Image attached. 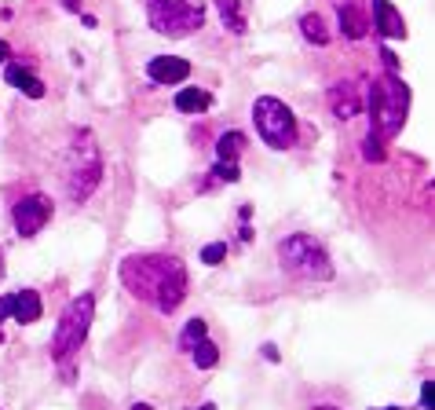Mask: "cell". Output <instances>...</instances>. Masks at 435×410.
Segmentation results:
<instances>
[{"label": "cell", "mask_w": 435, "mask_h": 410, "mask_svg": "<svg viewBox=\"0 0 435 410\" xmlns=\"http://www.w3.org/2000/svg\"><path fill=\"white\" fill-rule=\"evenodd\" d=\"M362 147H366V150H362V154H366V161H384V143H380V136H377V132H369Z\"/></svg>", "instance_id": "cell-21"}, {"label": "cell", "mask_w": 435, "mask_h": 410, "mask_svg": "<svg viewBox=\"0 0 435 410\" xmlns=\"http://www.w3.org/2000/svg\"><path fill=\"white\" fill-rule=\"evenodd\" d=\"M4 308H8V315L15 319V323H37L41 319V297H37L33 289H22V293H8L4 297Z\"/></svg>", "instance_id": "cell-11"}, {"label": "cell", "mask_w": 435, "mask_h": 410, "mask_svg": "<svg viewBox=\"0 0 435 410\" xmlns=\"http://www.w3.org/2000/svg\"><path fill=\"white\" fill-rule=\"evenodd\" d=\"M373 22H377V30L384 37H406V22L388 0H373Z\"/></svg>", "instance_id": "cell-12"}, {"label": "cell", "mask_w": 435, "mask_h": 410, "mask_svg": "<svg viewBox=\"0 0 435 410\" xmlns=\"http://www.w3.org/2000/svg\"><path fill=\"white\" fill-rule=\"evenodd\" d=\"M121 282L136 301H147L161 315H172L183 304V293H187V267L176 256L139 253L121 264Z\"/></svg>", "instance_id": "cell-1"}, {"label": "cell", "mask_w": 435, "mask_h": 410, "mask_svg": "<svg viewBox=\"0 0 435 410\" xmlns=\"http://www.w3.org/2000/svg\"><path fill=\"white\" fill-rule=\"evenodd\" d=\"M420 407H425V410H432V407H435V384H432V381L420 384Z\"/></svg>", "instance_id": "cell-24"}, {"label": "cell", "mask_w": 435, "mask_h": 410, "mask_svg": "<svg viewBox=\"0 0 435 410\" xmlns=\"http://www.w3.org/2000/svg\"><path fill=\"white\" fill-rule=\"evenodd\" d=\"M0 264H4V249H0ZM0 271H4V267H0Z\"/></svg>", "instance_id": "cell-29"}, {"label": "cell", "mask_w": 435, "mask_h": 410, "mask_svg": "<svg viewBox=\"0 0 435 410\" xmlns=\"http://www.w3.org/2000/svg\"><path fill=\"white\" fill-rule=\"evenodd\" d=\"M252 121H256V132L263 136L267 147L286 150V147L297 143V118H293V110H289L281 99H275V96L256 99Z\"/></svg>", "instance_id": "cell-6"}, {"label": "cell", "mask_w": 435, "mask_h": 410, "mask_svg": "<svg viewBox=\"0 0 435 410\" xmlns=\"http://www.w3.org/2000/svg\"><path fill=\"white\" fill-rule=\"evenodd\" d=\"M8 55H11V48H8L4 41H0V62H8Z\"/></svg>", "instance_id": "cell-26"}, {"label": "cell", "mask_w": 435, "mask_h": 410, "mask_svg": "<svg viewBox=\"0 0 435 410\" xmlns=\"http://www.w3.org/2000/svg\"><path fill=\"white\" fill-rule=\"evenodd\" d=\"M216 11L230 33H246V11H241V0H216Z\"/></svg>", "instance_id": "cell-15"}, {"label": "cell", "mask_w": 435, "mask_h": 410, "mask_svg": "<svg viewBox=\"0 0 435 410\" xmlns=\"http://www.w3.org/2000/svg\"><path fill=\"white\" fill-rule=\"evenodd\" d=\"M147 19L165 37H187L201 30L205 8L198 0H147Z\"/></svg>", "instance_id": "cell-5"}, {"label": "cell", "mask_w": 435, "mask_h": 410, "mask_svg": "<svg viewBox=\"0 0 435 410\" xmlns=\"http://www.w3.org/2000/svg\"><path fill=\"white\" fill-rule=\"evenodd\" d=\"M99 179H102V161H99V150L92 143V136H81L77 139V147H73V161H70V176H66V195L70 202H88V195L99 187Z\"/></svg>", "instance_id": "cell-7"}, {"label": "cell", "mask_w": 435, "mask_h": 410, "mask_svg": "<svg viewBox=\"0 0 435 410\" xmlns=\"http://www.w3.org/2000/svg\"><path fill=\"white\" fill-rule=\"evenodd\" d=\"M212 176H216V179H227V184H238V179H241V172H238L234 161H220V165L212 169Z\"/></svg>", "instance_id": "cell-22"}, {"label": "cell", "mask_w": 435, "mask_h": 410, "mask_svg": "<svg viewBox=\"0 0 435 410\" xmlns=\"http://www.w3.org/2000/svg\"><path fill=\"white\" fill-rule=\"evenodd\" d=\"M409 110V88L399 81V77H380L369 88V114H373V128L377 136H395L406 121Z\"/></svg>", "instance_id": "cell-3"}, {"label": "cell", "mask_w": 435, "mask_h": 410, "mask_svg": "<svg viewBox=\"0 0 435 410\" xmlns=\"http://www.w3.org/2000/svg\"><path fill=\"white\" fill-rule=\"evenodd\" d=\"M315 410H340V407H315Z\"/></svg>", "instance_id": "cell-28"}, {"label": "cell", "mask_w": 435, "mask_h": 410, "mask_svg": "<svg viewBox=\"0 0 435 410\" xmlns=\"http://www.w3.org/2000/svg\"><path fill=\"white\" fill-rule=\"evenodd\" d=\"M300 30H304L307 41H315V44H329V30H326V22L318 19V15H304Z\"/></svg>", "instance_id": "cell-19"}, {"label": "cell", "mask_w": 435, "mask_h": 410, "mask_svg": "<svg viewBox=\"0 0 435 410\" xmlns=\"http://www.w3.org/2000/svg\"><path fill=\"white\" fill-rule=\"evenodd\" d=\"M205 330H209V326H205L201 319H190V323L183 326V333H179V348H183V352H190V348H194V344L205 337Z\"/></svg>", "instance_id": "cell-20"}, {"label": "cell", "mask_w": 435, "mask_h": 410, "mask_svg": "<svg viewBox=\"0 0 435 410\" xmlns=\"http://www.w3.org/2000/svg\"><path fill=\"white\" fill-rule=\"evenodd\" d=\"M380 55H384V62H388V70H391V73H395V70H399V59H395V55H391V51H388V48H384V51H380Z\"/></svg>", "instance_id": "cell-25"}, {"label": "cell", "mask_w": 435, "mask_h": 410, "mask_svg": "<svg viewBox=\"0 0 435 410\" xmlns=\"http://www.w3.org/2000/svg\"><path fill=\"white\" fill-rule=\"evenodd\" d=\"M278 260L289 275H297L304 282H326L333 275L329 253L322 249V242H315L311 235H289L278 246Z\"/></svg>", "instance_id": "cell-2"}, {"label": "cell", "mask_w": 435, "mask_h": 410, "mask_svg": "<svg viewBox=\"0 0 435 410\" xmlns=\"http://www.w3.org/2000/svg\"><path fill=\"white\" fill-rule=\"evenodd\" d=\"M4 77H8V84H15L22 96H30V99H41V96H44V81H37L30 70L15 66V62H11V66L4 70Z\"/></svg>", "instance_id": "cell-13"}, {"label": "cell", "mask_w": 435, "mask_h": 410, "mask_svg": "<svg viewBox=\"0 0 435 410\" xmlns=\"http://www.w3.org/2000/svg\"><path fill=\"white\" fill-rule=\"evenodd\" d=\"M92 315H95L92 293H81V297H73L66 304V312H62L59 326H55V337H51V355H55L59 363H66L73 352H81L88 330H92Z\"/></svg>", "instance_id": "cell-4"}, {"label": "cell", "mask_w": 435, "mask_h": 410, "mask_svg": "<svg viewBox=\"0 0 435 410\" xmlns=\"http://www.w3.org/2000/svg\"><path fill=\"white\" fill-rule=\"evenodd\" d=\"M190 355H194V366H198V370H212L216 363H220V348H216L212 341H205V337L194 344V348H190Z\"/></svg>", "instance_id": "cell-18"}, {"label": "cell", "mask_w": 435, "mask_h": 410, "mask_svg": "<svg viewBox=\"0 0 435 410\" xmlns=\"http://www.w3.org/2000/svg\"><path fill=\"white\" fill-rule=\"evenodd\" d=\"M329 110L337 114L340 121H351L358 110H362V96H358L355 81H337L329 88Z\"/></svg>", "instance_id": "cell-9"}, {"label": "cell", "mask_w": 435, "mask_h": 410, "mask_svg": "<svg viewBox=\"0 0 435 410\" xmlns=\"http://www.w3.org/2000/svg\"><path fill=\"white\" fill-rule=\"evenodd\" d=\"M147 73H150V81H158V84H179L190 77V62L176 59V55H158V59L147 62Z\"/></svg>", "instance_id": "cell-10"}, {"label": "cell", "mask_w": 435, "mask_h": 410, "mask_svg": "<svg viewBox=\"0 0 435 410\" xmlns=\"http://www.w3.org/2000/svg\"><path fill=\"white\" fill-rule=\"evenodd\" d=\"M340 30H344V37L358 41V37L369 30V22H366V15H362L355 4H340Z\"/></svg>", "instance_id": "cell-14"}, {"label": "cell", "mask_w": 435, "mask_h": 410, "mask_svg": "<svg viewBox=\"0 0 435 410\" xmlns=\"http://www.w3.org/2000/svg\"><path fill=\"white\" fill-rule=\"evenodd\" d=\"M132 410H150V407H147V403H136V407H132Z\"/></svg>", "instance_id": "cell-27"}, {"label": "cell", "mask_w": 435, "mask_h": 410, "mask_svg": "<svg viewBox=\"0 0 435 410\" xmlns=\"http://www.w3.org/2000/svg\"><path fill=\"white\" fill-rule=\"evenodd\" d=\"M0 341H4V337H0Z\"/></svg>", "instance_id": "cell-31"}, {"label": "cell", "mask_w": 435, "mask_h": 410, "mask_svg": "<svg viewBox=\"0 0 435 410\" xmlns=\"http://www.w3.org/2000/svg\"><path fill=\"white\" fill-rule=\"evenodd\" d=\"M209 102H212L209 92H201V88H183V92L176 96V110L179 114H201V110H209Z\"/></svg>", "instance_id": "cell-16"}, {"label": "cell", "mask_w": 435, "mask_h": 410, "mask_svg": "<svg viewBox=\"0 0 435 410\" xmlns=\"http://www.w3.org/2000/svg\"><path fill=\"white\" fill-rule=\"evenodd\" d=\"M223 256H227V246H223V242H212V246L201 249V264H220Z\"/></svg>", "instance_id": "cell-23"}, {"label": "cell", "mask_w": 435, "mask_h": 410, "mask_svg": "<svg viewBox=\"0 0 435 410\" xmlns=\"http://www.w3.org/2000/svg\"><path fill=\"white\" fill-rule=\"evenodd\" d=\"M384 410H399V407H384Z\"/></svg>", "instance_id": "cell-30"}, {"label": "cell", "mask_w": 435, "mask_h": 410, "mask_svg": "<svg viewBox=\"0 0 435 410\" xmlns=\"http://www.w3.org/2000/svg\"><path fill=\"white\" fill-rule=\"evenodd\" d=\"M241 147H246V136H241V132H223L220 143H216V158H220V161H234L238 154H241Z\"/></svg>", "instance_id": "cell-17"}, {"label": "cell", "mask_w": 435, "mask_h": 410, "mask_svg": "<svg viewBox=\"0 0 435 410\" xmlns=\"http://www.w3.org/2000/svg\"><path fill=\"white\" fill-rule=\"evenodd\" d=\"M48 220H51V202L44 195H30L15 205V231L22 238H33Z\"/></svg>", "instance_id": "cell-8"}]
</instances>
